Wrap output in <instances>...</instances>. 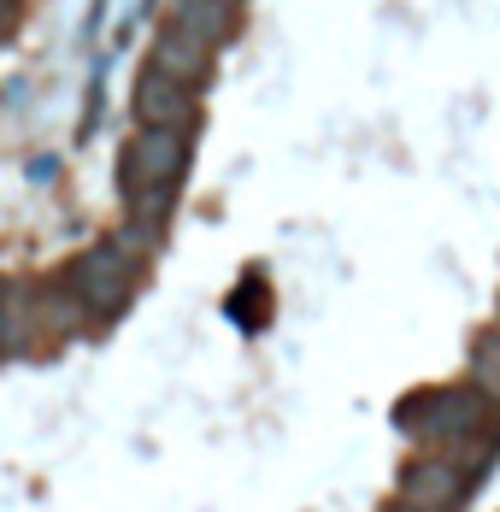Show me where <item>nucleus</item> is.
Returning a JSON list of instances; mask_svg holds the SVG:
<instances>
[{"label":"nucleus","mask_w":500,"mask_h":512,"mask_svg":"<svg viewBox=\"0 0 500 512\" xmlns=\"http://www.w3.org/2000/svg\"><path fill=\"white\" fill-rule=\"evenodd\" d=\"M136 271H142V259H130L118 242H100V248H83L71 259L59 283L89 318H118L136 295Z\"/></svg>","instance_id":"2"},{"label":"nucleus","mask_w":500,"mask_h":512,"mask_svg":"<svg viewBox=\"0 0 500 512\" xmlns=\"http://www.w3.org/2000/svg\"><path fill=\"white\" fill-rule=\"evenodd\" d=\"M189 165V130H136V142L124 148V195L142 201V195H159V189H177Z\"/></svg>","instance_id":"3"},{"label":"nucleus","mask_w":500,"mask_h":512,"mask_svg":"<svg viewBox=\"0 0 500 512\" xmlns=\"http://www.w3.org/2000/svg\"><path fill=\"white\" fill-rule=\"evenodd\" d=\"M400 424H406L412 436H424L430 448H459V442H471V436H483V430H500L495 407H489L471 383H465V389L412 395V401L400 407Z\"/></svg>","instance_id":"1"},{"label":"nucleus","mask_w":500,"mask_h":512,"mask_svg":"<svg viewBox=\"0 0 500 512\" xmlns=\"http://www.w3.org/2000/svg\"><path fill=\"white\" fill-rule=\"evenodd\" d=\"M465 483H471V471L465 465H453L442 448L436 454H424V460L406 465V477H400V512H448L459 495H465Z\"/></svg>","instance_id":"4"},{"label":"nucleus","mask_w":500,"mask_h":512,"mask_svg":"<svg viewBox=\"0 0 500 512\" xmlns=\"http://www.w3.org/2000/svg\"><path fill=\"white\" fill-rule=\"evenodd\" d=\"M148 71H159V77H171V83H189V89H200L206 83V71H212V48H200L195 36H183V30H159L148 48Z\"/></svg>","instance_id":"6"},{"label":"nucleus","mask_w":500,"mask_h":512,"mask_svg":"<svg viewBox=\"0 0 500 512\" xmlns=\"http://www.w3.org/2000/svg\"><path fill=\"white\" fill-rule=\"evenodd\" d=\"M471 389H477L489 407H500V330L477 336V348H471Z\"/></svg>","instance_id":"8"},{"label":"nucleus","mask_w":500,"mask_h":512,"mask_svg":"<svg viewBox=\"0 0 500 512\" xmlns=\"http://www.w3.org/2000/svg\"><path fill=\"white\" fill-rule=\"evenodd\" d=\"M171 30L195 36L200 48H224L236 30V0H171Z\"/></svg>","instance_id":"7"},{"label":"nucleus","mask_w":500,"mask_h":512,"mask_svg":"<svg viewBox=\"0 0 500 512\" xmlns=\"http://www.w3.org/2000/svg\"><path fill=\"white\" fill-rule=\"evenodd\" d=\"M136 118L148 130H195V118H200L195 89L189 83H171L159 71H142V83H136Z\"/></svg>","instance_id":"5"}]
</instances>
